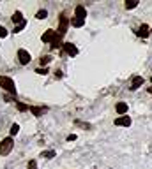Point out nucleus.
I'll return each instance as SVG.
<instances>
[{
    "label": "nucleus",
    "mask_w": 152,
    "mask_h": 169,
    "mask_svg": "<svg viewBox=\"0 0 152 169\" xmlns=\"http://www.w3.org/2000/svg\"><path fill=\"white\" fill-rule=\"evenodd\" d=\"M67 25H69V21H67V16L65 14H60L58 16V34L64 37L65 32H67Z\"/></svg>",
    "instance_id": "3"
},
{
    "label": "nucleus",
    "mask_w": 152,
    "mask_h": 169,
    "mask_svg": "<svg viewBox=\"0 0 152 169\" xmlns=\"http://www.w3.org/2000/svg\"><path fill=\"white\" fill-rule=\"evenodd\" d=\"M72 27H76V28H81L83 25H85V20H80V18H72Z\"/></svg>",
    "instance_id": "15"
},
{
    "label": "nucleus",
    "mask_w": 152,
    "mask_h": 169,
    "mask_svg": "<svg viewBox=\"0 0 152 169\" xmlns=\"http://www.w3.org/2000/svg\"><path fill=\"white\" fill-rule=\"evenodd\" d=\"M16 107H18L20 111H27V109H30V106H27V104H21V102H16Z\"/></svg>",
    "instance_id": "22"
},
{
    "label": "nucleus",
    "mask_w": 152,
    "mask_h": 169,
    "mask_svg": "<svg viewBox=\"0 0 152 169\" xmlns=\"http://www.w3.org/2000/svg\"><path fill=\"white\" fill-rule=\"evenodd\" d=\"M55 35H57V32H53L51 28H48V30H46L43 35H41V41H43V42H51Z\"/></svg>",
    "instance_id": "8"
},
{
    "label": "nucleus",
    "mask_w": 152,
    "mask_h": 169,
    "mask_svg": "<svg viewBox=\"0 0 152 169\" xmlns=\"http://www.w3.org/2000/svg\"><path fill=\"white\" fill-rule=\"evenodd\" d=\"M18 62L21 63V65L30 63V53L27 49H18Z\"/></svg>",
    "instance_id": "4"
},
{
    "label": "nucleus",
    "mask_w": 152,
    "mask_h": 169,
    "mask_svg": "<svg viewBox=\"0 0 152 169\" xmlns=\"http://www.w3.org/2000/svg\"><path fill=\"white\" fill-rule=\"evenodd\" d=\"M115 109H117V113H119L120 116H124V115L127 113V104H126V102H117Z\"/></svg>",
    "instance_id": "13"
},
{
    "label": "nucleus",
    "mask_w": 152,
    "mask_h": 169,
    "mask_svg": "<svg viewBox=\"0 0 152 169\" xmlns=\"http://www.w3.org/2000/svg\"><path fill=\"white\" fill-rule=\"evenodd\" d=\"M51 60H53V56H51V55H44L43 58H41V65H48Z\"/></svg>",
    "instance_id": "18"
},
{
    "label": "nucleus",
    "mask_w": 152,
    "mask_h": 169,
    "mask_svg": "<svg viewBox=\"0 0 152 169\" xmlns=\"http://www.w3.org/2000/svg\"><path fill=\"white\" fill-rule=\"evenodd\" d=\"M74 18L85 20V18H87V9L83 6H76V9H74Z\"/></svg>",
    "instance_id": "7"
},
{
    "label": "nucleus",
    "mask_w": 152,
    "mask_h": 169,
    "mask_svg": "<svg viewBox=\"0 0 152 169\" xmlns=\"http://www.w3.org/2000/svg\"><path fill=\"white\" fill-rule=\"evenodd\" d=\"M60 46H62V35L57 32V35H55V37H53V41H51V48H53V49H58Z\"/></svg>",
    "instance_id": "12"
},
{
    "label": "nucleus",
    "mask_w": 152,
    "mask_h": 169,
    "mask_svg": "<svg viewBox=\"0 0 152 169\" xmlns=\"http://www.w3.org/2000/svg\"><path fill=\"white\" fill-rule=\"evenodd\" d=\"M150 35H152V30H150Z\"/></svg>",
    "instance_id": "30"
},
{
    "label": "nucleus",
    "mask_w": 152,
    "mask_h": 169,
    "mask_svg": "<svg viewBox=\"0 0 152 169\" xmlns=\"http://www.w3.org/2000/svg\"><path fill=\"white\" fill-rule=\"evenodd\" d=\"M64 51L69 56H76V55H78V48H76L72 42H64Z\"/></svg>",
    "instance_id": "6"
},
{
    "label": "nucleus",
    "mask_w": 152,
    "mask_h": 169,
    "mask_svg": "<svg viewBox=\"0 0 152 169\" xmlns=\"http://www.w3.org/2000/svg\"><path fill=\"white\" fill-rule=\"evenodd\" d=\"M37 74H48V69L46 67H39V69H36Z\"/></svg>",
    "instance_id": "26"
},
{
    "label": "nucleus",
    "mask_w": 152,
    "mask_h": 169,
    "mask_svg": "<svg viewBox=\"0 0 152 169\" xmlns=\"http://www.w3.org/2000/svg\"><path fill=\"white\" fill-rule=\"evenodd\" d=\"M76 139V134H69V136H67V141H74Z\"/></svg>",
    "instance_id": "27"
},
{
    "label": "nucleus",
    "mask_w": 152,
    "mask_h": 169,
    "mask_svg": "<svg viewBox=\"0 0 152 169\" xmlns=\"http://www.w3.org/2000/svg\"><path fill=\"white\" fill-rule=\"evenodd\" d=\"M37 20H44V18H46V16H48V11H46V9H41V11H37Z\"/></svg>",
    "instance_id": "19"
},
{
    "label": "nucleus",
    "mask_w": 152,
    "mask_h": 169,
    "mask_svg": "<svg viewBox=\"0 0 152 169\" xmlns=\"http://www.w3.org/2000/svg\"><path fill=\"white\" fill-rule=\"evenodd\" d=\"M0 88L9 92V93H13V95H16V85L9 76H0Z\"/></svg>",
    "instance_id": "1"
},
{
    "label": "nucleus",
    "mask_w": 152,
    "mask_h": 169,
    "mask_svg": "<svg viewBox=\"0 0 152 169\" xmlns=\"http://www.w3.org/2000/svg\"><path fill=\"white\" fill-rule=\"evenodd\" d=\"M27 167H29V169H37V162H36V160H29Z\"/></svg>",
    "instance_id": "25"
},
{
    "label": "nucleus",
    "mask_w": 152,
    "mask_h": 169,
    "mask_svg": "<svg viewBox=\"0 0 152 169\" xmlns=\"http://www.w3.org/2000/svg\"><path fill=\"white\" fill-rule=\"evenodd\" d=\"M30 111L34 113L36 116H41L43 113L48 111V107H46V106H30Z\"/></svg>",
    "instance_id": "11"
},
{
    "label": "nucleus",
    "mask_w": 152,
    "mask_h": 169,
    "mask_svg": "<svg viewBox=\"0 0 152 169\" xmlns=\"http://www.w3.org/2000/svg\"><path fill=\"white\" fill-rule=\"evenodd\" d=\"M149 93H152V86H150V88H149Z\"/></svg>",
    "instance_id": "28"
},
{
    "label": "nucleus",
    "mask_w": 152,
    "mask_h": 169,
    "mask_svg": "<svg viewBox=\"0 0 152 169\" xmlns=\"http://www.w3.org/2000/svg\"><path fill=\"white\" fill-rule=\"evenodd\" d=\"M18 132H20V125H18V123H13V125H11V137L16 136Z\"/></svg>",
    "instance_id": "20"
},
{
    "label": "nucleus",
    "mask_w": 152,
    "mask_h": 169,
    "mask_svg": "<svg viewBox=\"0 0 152 169\" xmlns=\"http://www.w3.org/2000/svg\"><path fill=\"white\" fill-rule=\"evenodd\" d=\"M149 25H142V27L138 28V37H142V39H147V37H149V35H150V30H149Z\"/></svg>",
    "instance_id": "9"
},
{
    "label": "nucleus",
    "mask_w": 152,
    "mask_h": 169,
    "mask_svg": "<svg viewBox=\"0 0 152 169\" xmlns=\"http://www.w3.org/2000/svg\"><path fill=\"white\" fill-rule=\"evenodd\" d=\"M23 21H25V20H23V13H21V11H16V13L13 14V23H16V25H21Z\"/></svg>",
    "instance_id": "14"
},
{
    "label": "nucleus",
    "mask_w": 152,
    "mask_h": 169,
    "mask_svg": "<svg viewBox=\"0 0 152 169\" xmlns=\"http://www.w3.org/2000/svg\"><path fill=\"white\" fill-rule=\"evenodd\" d=\"M74 125H80L81 129H90V123H85V122H80V120H76Z\"/></svg>",
    "instance_id": "21"
},
{
    "label": "nucleus",
    "mask_w": 152,
    "mask_h": 169,
    "mask_svg": "<svg viewBox=\"0 0 152 169\" xmlns=\"http://www.w3.org/2000/svg\"><path fill=\"white\" fill-rule=\"evenodd\" d=\"M143 83H145L143 77H142V76H136L133 81H131V86H129V88H131V90H138V88H140Z\"/></svg>",
    "instance_id": "10"
},
{
    "label": "nucleus",
    "mask_w": 152,
    "mask_h": 169,
    "mask_svg": "<svg viewBox=\"0 0 152 169\" xmlns=\"http://www.w3.org/2000/svg\"><path fill=\"white\" fill-rule=\"evenodd\" d=\"M124 6H126V9H134V7H138V2L136 0H127Z\"/></svg>",
    "instance_id": "17"
},
{
    "label": "nucleus",
    "mask_w": 152,
    "mask_h": 169,
    "mask_svg": "<svg viewBox=\"0 0 152 169\" xmlns=\"http://www.w3.org/2000/svg\"><path fill=\"white\" fill-rule=\"evenodd\" d=\"M7 35H9L7 28H4V27H2V25H0V37H2V39H6Z\"/></svg>",
    "instance_id": "23"
},
{
    "label": "nucleus",
    "mask_w": 152,
    "mask_h": 169,
    "mask_svg": "<svg viewBox=\"0 0 152 169\" xmlns=\"http://www.w3.org/2000/svg\"><path fill=\"white\" fill-rule=\"evenodd\" d=\"M25 25H27V21H23L21 25H16V28H14V34H18V32H21V30H23V27H25Z\"/></svg>",
    "instance_id": "24"
},
{
    "label": "nucleus",
    "mask_w": 152,
    "mask_h": 169,
    "mask_svg": "<svg viewBox=\"0 0 152 169\" xmlns=\"http://www.w3.org/2000/svg\"><path fill=\"white\" fill-rule=\"evenodd\" d=\"M150 83H152V76H150Z\"/></svg>",
    "instance_id": "29"
},
{
    "label": "nucleus",
    "mask_w": 152,
    "mask_h": 169,
    "mask_svg": "<svg viewBox=\"0 0 152 169\" xmlns=\"http://www.w3.org/2000/svg\"><path fill=\"white\" fill-rule=\"evenodd\" d=\"M44 157V159H53V157H55V150H46V152H43V153H41Z\"/></svg>",
    "instance_id": "16"
},
{
    "label": "nucleus",
    "mask_w": 152,
    "mask_h": 169,
    "mask_svg": "<svg viewBox=\"0 0 152 169\" xmlns=\"http://www.w3.org/2000/svg\"><path fill=\"white\" fill-rule=\"evenodd\" d=\"M117 127H129L131 123H133V120H131V116H127V115H124V116H119V118H115V122H113Z\"/></svg>",
    "instance_id": "5"
},
{
    "label": "nucleus",
    "mask_w": 152,
    "mask_h": 169,
    "mask_svg": "<svg viewBox=\"0 0 152 169\" xmlns=\"http://www.w3.org/2000/svg\"><path fill=\"white\" fill-rule=\"evenodd\" d=\"M13 148H14V139H13L11 136L0 141V155H2V157L9 155L11 152H13Z\"/></svg>",
    "instance_id": "2"
}]
</instances>
